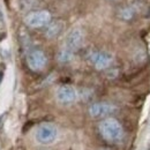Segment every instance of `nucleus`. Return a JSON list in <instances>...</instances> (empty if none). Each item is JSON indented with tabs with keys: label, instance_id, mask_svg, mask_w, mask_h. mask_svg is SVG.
<instances>
[{
	"label": "nucleus",
	"instance_id": "1",
	"mask_svg": "<svg viewBox=\"0 0 150 150\" xmlns=\"http://www.w3.org/2000/svg\"><path fill=\"white\" fill-rule=\"evenodd\" d=\"M98 129L102 137L110 143H119L124 139V128L121 124L114 118H104L100 121Z\"/></svg>",
	"mask_w": 150,
	"mask_h": 150
},
{
	"label": "nucleus",
	"instance_id": "2",
	"mask_svg": "<svg viewBox=\"0 0 150 150\" xmlns=\"http://www.w3.org/2000/svg\"><path fill=\"white\" fill-rule=\"evenodd\" d=\"M58 136V129L53 124H42L37 127L35 132V139L40 144H50L53 143Z\"/></svg>",
	"mask_w": 150,
	"mask_h": 150
},
{
	"label": "nucleus",
	"instance_id": "3",
	"mask_svg": "<svg viewBox=\"0 0 150 150\" xmlns=\"http://www.w3.org/2000/svg\"><path fill=\"white\" fill-rule=\"evenodd\" d=\"M24 22L30 28H42L51 22V13L49 11L42 9L35 11L24 16Z\"/></svg>",
	"mask_w": 150,
	"mask_h": 150
},
{
	"label": "nucleus",
	"instance_id": "4",
	"mask_svg": "<svg viewBox=\"0 0 150 150\" xmlns=\"http://www.w3.org/2000/svg\"><path fill=\"white\" fill-rule=\"evenodd\" d=\"M46 64L47 57L42 50H31L27 54V65L34 72H39L44 69Z\"/></svg>",
	"mask_w": 150,
	"mask_h": 150
},
{
	"label": "nucleus",
	"instance_id": "5",
	"mask_svg": "<svg viewBox=\"0 0 150 150\" xmlns=\"http://www.w3.org/2000/svg\"><path fill=\"white\" fill-rule=\"evenodd\" d=\"M114 112H115V106L111 103H106V102H97L91 104L89 108V114L91 118H95V119L108 118Z\"/></svg>",
	"mask_w": 150,
	"mask_h": 150
},
{
	"label": "nucleus",
	"instance_id": "6",
	"mask_svg": "<svg viewBox=\"0 0 150 150\" xmlns=\"http://www.w3.org/2000/svg\"><path fill=\"white\" fill-rule=\"evenodd\" d=\"M83 40H84V35H83V31L80 29V28H74L72 29L65 39V47L71 50V51H76L79 50L82 44H83Z\"/></svg>",
	"mask_w": 150,
	"mask_h": 150
},
{
	"label": "nucleus",
	"instance_id": "7",
	"mask_svg": "<svg viewBox=\"0 0 150 150\" xmlns=\"http://www.w3.org/2000/svg\"><path fill=\"white\" fill-rule=\"evenodd\" d=\"M77 98V93L72 86H61L57 89L56 99L62 105H69Z\"/></svg>",
	"mask_w": 150,
	"mask_h": 150
},
{
	"label": "nucleus",
	"instance_id": "8",
	"mask_svg": "<svg viewBox=\"0 0 150 150\" xmlns=\"http://www.w3.org/2000/svg\"><path fill=\"white\" fill-rule=\"evenodd\" d=\"M90 61L93 62L96 69L102 71V69L110 67V65L112 62V56L108 52L97 51V52H93L90 54Z\"/></svg>",
	"mask_w": 150,
	"mask_h": 150
},
{
	"label": "nucleus",
	"instance_id": "9",
	"mask_svg": "<svg viewBox=\"0 0 150 150\" xmlns=\"http://www.w3.org/2000/svg\"><path fill=\"white\" fill-rule=\"evenodd\" d=\"M64 29V23L61 21L50 22L45 30V36L47 38H56L60 35V33Z\"/></svg>",
	"mask_w": 150,
	"mask_h": 150
},
{
	"label": "nucleus",
	"instance_id": "10",
	"mask_svg": "<svg viewBox=\"0 0 150 150\" xmlns=\"http://www.w3.org/2000/svg\"><path fill=\"white\" fill-rule=\"evenodd\" d=\"M73 58H74V52L68 50V49H66V47L60 50L58 56H57L58 61L61 62V64H68V62H71L73 60Z\"/></svg>",
	"mask_w": 150,
	"mask_h": 150
},
{
	"label": "nucleus",
	"instance_id": "11",
	"mask_svg": "<svg viewBox=\"0 0 150 150\" xmlns=\"http://www.w3.org/2000/svg\"><path fill=\"white\" fill-rule=\"evenodd\" d=\"M135 12L136 11L133 6H126L119 11V18L121 20H125V21H129L135 15Z\"/></svg>",
	"mask_w": 150,
	"mask_h": 150
}]
</instances>
